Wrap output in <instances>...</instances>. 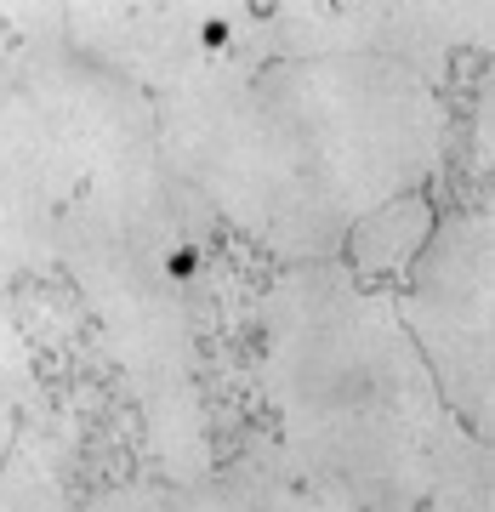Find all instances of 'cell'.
I'll list each match as a JSON object with an SVG mask.
<instances>
[{
    "mask_svg": "<svg viewBox=\"0 0 495 512\" xmlns=\"http://www.w3.org/2000/svg\"><path fill=\"white\" fill-rule=\"evenodd\" d=\"M495 228L490 217H450L427 239L410 291L393 302L404 336L416 342L444 410L490 439L495 421Z\"/></svg>",
    "mask_w": 495,
    "mask_h": 512,
    "instance_id": "cell-5",
    "label": "cell"
},
{
    "mask_svg": "<svg viewBox=\"0 0 495 512\" xmlns=\"http://www.w3.org/2000/svg\"><path fill=\"white\" fill-rule=\"evenodd\" d=\"M205 217L211 205L177 183L165 160L80 183L57 217V256L92 302L171 484L211 473L188 308Z\"/></svg>",
    "mask_w": 495,
    "mask_h": 512,
    "instance_id": "cell-2",
    "label": "cell"
},
{
    "mask_svg": "<svg viewBox=\"0 0 495 512\" xmlns=\"http://www.w3.org/2000/svg\"><path fill=\"white\" fill-rule=\"evenodd\" d=\"M35 393V370H29V348H23V336L12 330V319L0 313V461L18 439V410L29 404Z\"/></svg>",
    "mask_w": 495,
    "mask_h": 512,
    "instance_id": "cell-9",
    "label": "cell"
},
{
    "mask_svg": "<svg viewBox=\"0 0 495 512\" xmlns=\"http://www.w3.org/2000/svg\"><path fill=\"white\" fill-rule=\"evenodd\" d=\"M257 86L274 103L308 188L348 234L370 211L416 194L439 165V103L427 80L387 57H291L257 69Z\"/></svg>",
    "mask_w": 495,
    "mask_h": 512,
    "instance_id": "cell-3",
    "label": "cell"
},
{
    "mask_svg": "<svg viewBox=\"0 0 495 512\" xmlns=\"http://www.w3.org/2000/svg\"><path fill=\"white\" fill-rule=\"evenodd\" d=\"M74 200V177L23 92L18 63L0 40V279L57 256V217Z\"/></svg>",
    "mask_w": 495,
    "mask_h": 512,
    "instance_id": "cell-6",
    "label": "cell"
},
{
    "mask_svg": "<svg viewBox=\"0 0 495 512\" xmlns=\"http://www.w3.org/2000/svg\"><path fill=\"white\" fill-rule=\"evenodd\" d=\"M0 512H69L57 456L40 439H12L0 461Z\"/></svg>",
    "mask_w": 495,
    "mask_h": 512,
    "instance_id": "cell-8",
    "label": "cell"
},
{
    "mask_svg": "<svg viewBox=\"0 0 495 512\" xmlns=\"http://www.w3.org/2000/svg\"><path fill=\"white\" fill-rule=\"evenodd\" d=\"M262 387L319 512H490V439L427 376L387 291L313 262L257 302Z\"/></svg>",
    "mask_w": 495,
    "mask_h": 512,
    "instance_id": "cell-1",
    "label": "cell"
},
{
    "mask_svg": "<svg viewBox=\"0 0 495 512\" xmlns=\"http://www.w3.org/2000/svg\"><path fill=\"white\" fill-rule=\"evenodd\" d=\"M160 160L205 205L234 217L245 234L268 239L279 256L330 262L348 245V228L308 188L296 148L274 103L257 86V63L211 52L165 86L160 103Z\"/></svg>",
    "mask_w": 495,
    "mask_h": 512,
    "instance_id": "cell-4",
    "label": "cell"
},
{
    "mask_svg": "<svg viewBox=\"0 0 495 512\" xmlns=\"http://www.w3.org/2000/svg\"><path fill=\"white\" fill-rule=\"evenodd\" d=\"M86 512H171V484H126L92 501Z\"/></svg>",
    "mask_w": 495,
    "mask_h": 512,
    "instance_id": "cell-10",
    "label": "cell"
},
{
    "mask_svg": "<svg viewBox=\"0 0 495 512\" xmlns=\"http://www.w3.org/2000/svg\"><path fill=\"white\" fill-rule=\"evenodd\" d=\"M171 512H319V501L285 456H251L171 484Z\"/></svg>",
    "mask_w": 495,
    "mask_h": 512,
    "instance_id": "cell-7",
    "label": "cell"
}]
</instances>
